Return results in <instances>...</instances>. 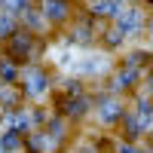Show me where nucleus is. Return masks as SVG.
<instances>
[{
    "instance_id": "nucleus-3",
    "label": "nucleus",
    "mask_w": 153,
    "mask_h": 153,
    "mask_svg": "<svg viewBox=\"0 0 153 153\" xmlns=\"http://www.w3.org/2000/svg\"><path fill=\"white\" fill-rule=\"evenodd\" d=\"M28 83H31V86H28L31 95H40V92H43V76L37 74V71H28Z\"/></svg>"
},
{
    "instance_id": "nucleus-4",
    "label": "nucleus",
    "mask_w": 153,
    "mask_h": 153,
    "mask_svg": "<svg viewBox=\"0 0 153 153\" xmlns=\"http://www.w3.org/2000/svg\"><path fill=\"white\" fill-rule=\"evenodd\" d=\"M46 16H52V19H58V16H65V3L61 0H46Z\"/></svg>"
},
{
    "instance_id": "nucleus-1",
    "label": "nucleus",
    "mask_w": 153,
    "mask_h": 153,
    "mask_svg": "<svg viewBox=\"0 0 153 153\" xmlns=\"http://www.w3.org/2000/svg\"><path fill=\"white\" fill-rule=\"evenodd\" d=\"M138 25H141V12L138 9H123L120 12V28L123 31H135Z\"/></svg>"
},
{
    "instance_id": "nucleus-2",
    "label": "nucleus",
    "mask_w": 153,
    "mask_h": 153,
    "mask_svg": "<svg viewBox=\"0 0 153 153\" xmlns=\"http://www.w3.org/2000/svg\"><path fill=\"white\" fill-rule=\"evenodd\" d=\"M120 117V101H104V104H101V120L104 123H110V120H117Z\"/></svg>"
},
{
    "instance_id": "nucleus-6",
    "label": "nucleus",
    "mask_w": 153,
    "mask_h": 153,
    "mask_svg": "<svg viewBox=\"0 0 153 153\" xmlns=\"http://www.w3.org/2000/svg\"><path fill=\"white\" fill-rule=\"evenodd\" d=\"M120 153H138L135 147H120Z\"/></svg>"
},
{
    "instance_id": "nucleus-7",
    "label": "nucleus",
    "mask_w": 153,
    "mask_h": 153,
    "mask_svg": "<svg viewBox=\"0 0 153 153\" xmlns=\"http://www.w3.org/2000/svg\"><path fill=\"white\" fill-rule=\"evenodd\" d=\"M0 153H3V147H0Z\"/></svg>"
},
{
    "instance_id": "nucleus-5",
    "label": "nucleus",
    "mask_w": 153,
    "mask_h": 153,
    "mask_svg": "<svg viewBox=\"0 0 153 153\" xmlns=\"http://www.w3.org/2000/svg\"><path fill=\"white\" fill-rule=\"evenodd\" d=\"M22 3H25V0H9V6H12V9H19Z\"/></svg>"
}]
</instances>
